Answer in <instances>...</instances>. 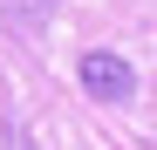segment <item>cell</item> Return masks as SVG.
<instances>
[{
    "label": "cell",
    "mask_w": 157,
    "mask_h": 150,
    "mask_svg": "<svg viewBox=\"0 0 157 150\" xmlns=\"http://www.w3.org/2000/svg\"><path fill=\"white\" fill-rule=\"evenodd\" d=\"M48 7V0H28V14H41ZM7 14H21V0H7Z\"/></svg>",
    "instance_id": "obj_3"
},
{
    "label": "cell",
    "mask_w": 157,
    "mask_h": 150,
    "mask_svg": "<svg viewBox=\"0 0 157 150\" xmlns=\"http://www.w3.org/2000/svg\"><path fill=\"white\" fill-rule=\"evenodd\" d=\"M7 150H41V143H34V130H28L21 116H7Z\"/></svg>",
    "instance_id": "obj_2"
},
{
    "label": "cell",
    "mask_w": 157,
    "mask_h": 150,
    "mask_svg": "<svg viewBox=\"0 0 157 150\" xmlns=\"http://www.w3.org/2000/svg\"><path fill=\"white\" fill-rule=\"evenodd\" d=\"M75 75H82V89L96 96V103H130V96H137L130 62H123V55H109V48H89V55L75 62Z\"/></svg>",
    "instance_id": "obj_1"
}]
</instances>
